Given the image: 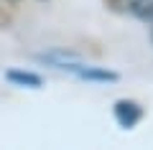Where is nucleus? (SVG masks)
I'll return each mask as SVG.
<instances>
[{
  "instance_id": "3",
  "label": "nucleus",
  "mask_w": 153,
  "mask_h": 150,
  "mask_svg": "<svg viewBox=\"0 0 153 150\" xmlns=\"http://www.w3.org/2000/svg\"><path fill=\"white\" fill-rule=\"evenodd\" d=\"M5 81H10L13 86H21V89H41V86L46 84L41 74H36V71H26V69H10V71H5Z\"/></svg>"
},
{
  "instance_id": "4",
  "label": "nucleus",
  "mask_w": 153,
  "mask_h": 150,
  "mask_svg": "<svg viewBox=\"0 0 153 150\" xmlns=\"http://www.w3.org/2000/svg\"><path fill=\"white\" fill-rule=\"evenodd\" d=\"M148 26H151V41H153V18L148 21Z\"/></svg>"
},
{
  "instance_id": "5",
  "label": "nucleus",
  "mask_w": 153,
  "mask_h": 150,
  "mask_svg": "<svg viewBox=\"0 0 153 150\" xmlns=\"http://www.w3.org/2000/svg\"><path fill=\"white\" fill-rule=\"evenodd\" d=\"M36 3H49V0H36Z\"/></svg>"
},
{
  "instance_id": "1",
  "label": "nucleus",
  "mask_w": 153,
  "mask_h": 150,
  "mask_svg": "<svg viewBox=\"0 0 153 150\" xmlns=\"http://www.w3.org/2000/svg\"><path fill=\"white\" fill-rule=\"evenodd\" d=\"M112 117L123 130H133L135 125L143 122L146 109H143V104L135 102V99H117V102L112 104Z\"/></svg>"
},
{
  "instance_id": "2",
  "label": "nucleus",
  "mask_w": 153,
  "mask_h": 150,
  "mask_svg": "<svg viewBox=\"0 0 153 150\" xmlns=\"http://www.w3.org/2000/svg\"><path fill=\"white\" fill-rule=\"evenodd\" d=\"M110 5L115 10L125 13L130 18H138V21H151L153 18V0H110Z\"/></svg>"
}]
</instances>
